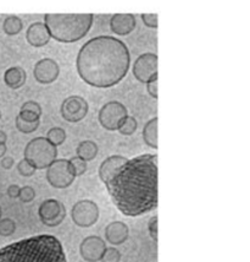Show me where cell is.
Returning <instances> with one entry per match:
<instances>
[{"instance_id": "obj_1", "label": "cell", "mask_w": 250, "mask_h": 262, "mask_svg": "<svg viewBox=\"0 0 250 262\" xmlns=\"http://www.w3.org/2000/svg\"><path fill=\"white\" fill-rule=\"evenodd\" d=\"M105 185L112 204L124 216L149 213L158 206V155L127 160Z\"/></svg>"}, {"instance_id": "obj_2", "label": "cell", "mask_w": 250, "mask_h": 262, "mask_svg": "<svg viewBox=\"0 0 250 262\" xmlns=\"http://www.w3.org/2000/svg\"><path fill=\"white\" fill-rule=\"evenodd\" d=\"M131 65L128 47L112 36H98L84 43L76 59L77 73L84 82L96 89L116 86Z\"/></svg>"}, {"instance_id": "obj_3", "label": "cell", "mask_w": 250, "mask_h": 262, "mask_svg": "<svg viewBox=\"0 0 250 262\" xmlns=\"http://www.w3.org/2000/svg\"><path fill=\"white\" fill-rule=\"evenodd\" d=\"M0 262H67V257L56 236L39 234L0 249Z\"/></svg>"}, {"instance_id": "obj_4", "label": "cell", "mask_w": 250, "mask_h": 262, "mask_svg": "<svg viewBox=\"0 0 250 262\" xmlns=\"http://www.w3.org/2000/svg\"><path fill=\"white\" fill-rule=\"evenodd\" d=\"M93 14L44 15V25L50 37L61 43H74L84 38L92 29Z\"/></svg>"}, {"instance_id": "obj_5", "label": "cell", "mask_w": 250, "mask_h": 262, "mask_svg": "<svg viewBox=\"0 0 250 262\" xmlns=\"http://www.w3.org/2000/svg\"><path fill=\"white\" fill-rule=\"evenodd\" d=\"M24 160L34 169H45L55 160H58V147L49 142L45 137H34L24 147Z\"/></svg>"}, {"instance_id": "obj_6", "label": "cell", "mask_w": 250, "mask_h": 262, "mask_svg": "<svg viewBox=\"0 0 250 262\" xmlns=\"http://www.w3.org/2000/svg\"><path fill=\"white\" fill-rule=\"evenodd\" d=\"M46 182L55 189H66L72 185L76 174L70 160H55L46 168Z\"/></svg>"}, {"instance_id": "obj_7", "label": "cell", "mask_w": 250, "mask_h": 262, "mask_svg": "<svg viewBox=\"0 0 250 262\" xmlns=\"http://www.w3.org/2000/svg\"><path fill=\"white\" fill-rule=\"evenodd\" d=\"M71 218L81 228H89L99 220V207L92 200H81L72 206Z\"/></svg>"}, {"instance_id": "obj_8", "label": "cell", "mask_w": 250, "mask_h": 262, "mask_svg": "<svg viewBox=\"0 0 250 262\" xmlns=\"http://www.w3.org/2000/svg\"><path fill=\"white\" fill-rule=\"evenodd\" d=\"M127 108L124 107L121 102L117 101H111L105 103L99 111L98 119L100 125L104 127L105 130L109 131H115L117 130L118 124L123 119L124 117H127Z\"/></svg>"}, {"instance_id": "obj_9", "label": "cell", "mask_w": 250, "mask_h": 262, "mask_svg": "<svg viewBox=\"0 0 250 262\" xmlns=\"http://www.w3.org/2000/svg\"><path fill=\"white\" fill-rule=\"evenodd\" d=\"M38 216L46 227H58L66 218V207L59 200L48 199L40 204Z\"/></svg>"}, {"instance_id": "obj_10", "label": "cell", "mask_w": 250, "mask_h": 262, "mask_svg": "<svg viewBox=\"0 0 250 262\" xmlns=\"http://www.w3.org/2000/svg\"><path fill=\"white\" fill-rule=\"evenodd\" d=\"M88 103L81 96H70L62 102L60 112L62 119L68 123H78L88 114Z\"/></svg>"}, {"instance_id": "obj_11", "label": "cell", "mask_w": 250, "mask_h": 262, "mask_svg": "<svg viewBox=\"0 0 250 262\" xmlns=\"http://www.w3.org/2000/svg\"><path fill=\"white\" fill-rule=\"evenodd\" d=\"M133 76L139 82L146 83L150 79L158 76V55L154 53H144L133 63Z\"/></svg>"}, {"instance_id": "obj_12", "label": "cell", "mask_w": 250, "mask_h": 262, "mask_svg": "<svg viewBox=\"0 0 250 262\" xmlns=\"http://www.w3.org/2000/svg\"><path fill=\"white\" fill-rule=\"evenodd\" d=\"M60 75V68L54 59L44 58L37 61L33 68V76L38 83L50 85L58 80Z\"/></svg>"}, {"instance_id": "obj_13", "label": "cell", "mask_w": 250, "mask_h": 262, "mask_svg": "<svg viewBox=\"0 0 250 262\" xmlns=\"http://www.w3.org/2000/svg\"><path fill=\"white\" fill-rule=\"evenodd\" d=\"M106 250L105 242L98 235L86 236L80 245V254L84 261L98 262Z\"/></svg>"}, {"instance_id": "obj_14", "label": "cell", "mask_w": 250, "mask_h": 262, "mask_svg": "<svg viewBox=\"0 0 250 262\" xmlns=\"http://www.w3.org/2000/svg\"><path fill=\"white\" fill-rule=\"evenodd\" d=\"M26 39L28 45L32 47H36V48H40V47H44L48 45L52 39L50 37V33L44 23H33L30 25L26 32Z\"/></svg>"}, {"instance_id": "obj_15", "label": "cell", "mask_w": 250, "mask_h": 262, "mask_svg": "<svg viewBox=\"0 0 250 262\" xmlns=\"http://www.w3.org/2000/svg\"><path fill=\"white\" fill-rule=\"evenodd\" d=\"M136 17L132 14H116L110 18V29L118 36H127L136 29Z\"/></svg>"}, {"instance_id": "obj_16", "label": "cell", "mask_w": 250, "mask_h": 262, "mask_svg": "<svg viewBox=\"0 0 250 262\" xmlns=\"http://www.w3.org/2000/svg\"><path fill=\"white\" fill-rule=\"evenodd\" d=\"M130 236V228L126 223L115 221L109 223L105 228V239L111 245H121Z\"/></svg>"}, {"instance_id": "obj_17", "label": "cell", "mask_w": 250, "mask_h": 262, "mask_svg": "<svg viewBox=\"0 0 250 262\" xmlns=\"http://www.w3.org/2000/svg\"><path fill=\"white\" fill-rule=\"evenodd\" d=\"M127 162V158L120 155H114L110 157L105 158L102 162L99 167V178L103 183H106L108 180H110L112 177L115 176V173L120 169L122 165Z\"/></svg>"}, {"instance_id": "obj_18", "label": "cell", "mask_w": 250, "mask_h": 262, "mask_svg": "<svg viewBox=\"0 0 250 262\" xmlns=\"http://www.w3.org/2000/svg\"><path fill=\"white\" fill-rule=\"evenodd\" d=\"M27 80V74L22 68L12 67L9 68L4 74L5 85L11 90L21 89Z\"/></svg>"}, {"instance_id": "obj_19", "label": "cell", "mask_w": 250, "mask_h": 262, "mask_svg": "<svg viewBox=\"0 0 250 262\" xmlns=\"http://www.w3.org/2000/svg\"><path fill=\"white\" fill-rule=\"evenodd\" d=\"M158 117L150 119L145 124L144 129H143V141L146 143V146L156 149L158 148Z\"/></svg>"}, {"instance_id": "obj_20", "label": "cell", "mask_w": 250, "mask_h": 262, "mask_svg": "<svg viewBox=\"0 0 250 262\" xmlns=\"http://www.w3.org/2000/svg\"><path fill=\"white\" fill-rule=\"evenodd\" d=\"M98 145L92 140H86V141H82L78 143L76 152H77V157H80L81 160H83L84 162H89L93 161L98 155Z\"/></svg>"}, {"instance_id": "obj_21", "label": "cell", "mask_w": 250, "mask_h": 262, "mask_svg": "<svg viewBox=\"0 0 250 262\" xmlns=\"http://www.w3.org/2000/svg\"><path fill=\"white\" fill-rule=\"evenodd\" d=\"M23 29V23L18 16L15 15H10L4 20L3 24V30L8 36H16L22 31Z\"/></svg>"}, {"instance_id": "obj_22", "label": "cell", "mask_w": 250, "mask_h": 262, "mask_svg": "<svg viewBox=\"0 0 250 262\" xmlns=\"http://www.w3.org/2000/svg\"><path fill=\"white\" fill-rule=\"evenodd\" d=\"M137 127H138V123H137L136 118L132 117V115H127V117H124L123 119L120 121L117 130L120 131V134H122V135L130 136L136 133Z\"/></svg>"}, {"instance_id": "obj_23", "label": "cell", "mask_w": 250, "mask_h": 262, "mask_svg": "<svg viewBox=\"0 0 250 262\" xmlns=\"http://www.w3.org/2000/svg\"><path fill=\"white\" fill-rule=\"evenodd\" d=\"M66 131H65L62 127H52L48 133H46V137L45 139L48 140L49 142H52L53 145L56 146H60L62 143L65 142V140H66Z\"/></svg>"}, {"instance_id": "obj_24", "label": "cell", "mask_w": 250, "mask_h": 262, "mask_svg": "<svg viewBox=\"0 0 250 262\" xmlns=\"http://www.w3.org/2000/svg\"><path fill=\"white\" fill-rule=\"evenodd\" d=\"M15 124H16V127L18 131L23 134H32L38 129L40 125V121H33V123H30V121H23L18 118V115L16 117V120H15Z\"/></svg>"}, {"instance_id": "obj_25", "label": "cell", "mask_w": 250, "mask_h": 262, "mask_svg": "<svg viewBox=\"0 0 250 262\" xmlns=\"http://www.w3.org/2000/svg\"><path fill=\"white\" fill-rule=\"evenodd\" d=\"M16 230V223L11 218H2L0 220V235L11 236Z\"/></svg>"}, {"instance_id": "obj_26", "label": "cell", "mask_w": 250, "mask_h": 262, "mask_svg": "<svg viewBox=\"0 0 250 262\" xmlns=\"http://www.w3.org/2000/svg\"><path fill=\"white\" fill-rule=\"evenodd\" d=\"M121 260V252L117 250L116 248H106V250L104 252L102 257V262H120Z\"/></svg>"}, {"instance_id": "obj_27", "label": "cell", "mask_w": 250, "mask_h": 262, "mask_svg": "<svg viewBox=\"0 0 250 262\" xmlns=\"http://www.w3.org/2000/svg\"><path fill=\"white\" fill-rule=\"evenodd\" d=\"M70 162L71 164H72V168L74 170V174H76V177L83 176V174L87 171V162L81 160V158L77 157V156H74V157L71 158Z\"/></svg>"}, {"instance_id": "obj_28", "label": "cell", "mask_w": 250, "mask_h": 262, "mask_svg": "<svg viewBox=\"0 0 250 262\" xmlns=\"http://www.w3.org/2000/svg\"><path fill=\"white\" fill-rule=\"evenodd\" d=\"M34 198H36V190H34L32 186L26 185V186H23V188L20 189V195H18V199H20L22 202H24V204L32 202Z\"/></svg>"}, {"instance_id": "obj_29", "label": "cell", "mask_w": 250, "mask_h": 262, "mask_svg": "<svg viewBox=\"0 0 250 262\" xmlns=\"http://www.w3.org/2000/svg\"><path fill=\"white\" fill-rule=\"evenodd\" d=\"M17 171L22 177H32L36 173V169L23 158L17 163Z\"/></svg>"}, {"instance_id": "obj_30", "label": "cell", "mask_w": 250, "mask_h": 262, "mask_svg": "<svg viewBox=\"0 0 250 262\" xmlns=\"http://www.w3.org/2000/svg\"><path fill=\"white\" fill-rule=\"evenodd\" d=\"M21 111L32 112V113L38 115L39 118H40V115H42V113H43L42 107H40L39 103H37L36 101H27V102H24L23 104H22V107H21Z\"/></svg>"}, {"instance_id": "obj_31", "label": "cell", "mask_w": 250, "mask_h": 262, "mask_svg": "<svg viewBox=\"0 0 250 262\" xmlns=\"http://www.w3.org/2000/svg\"><path fill=\"white\" fill-rule=\"evenodd\" d=\"M142 20L149 29H158V15L156 14H143Z\"/></svg>"}, {"instance_id": "obj_32", "label": "cell", "mask_w": 250, "mask_h": 262, "mask_svg": "<svg viewBox=\"0 0 250 262\" xmlns=\"http://www.w3.org/2000/svg\"><path fill=\"white\" fill-rule=\"evenodd\" d=\"M148 230L152 239L154 240L155 243H158V216L150 218L148 223Z\"/></svg>"}, {"instance_id": "obj_33", "label": "cell", "mask_w": 250, "mask_h": 262, "mask_svg": "<svg viewBox=\"0 0 250 262\" xmlns=\"http://www.w3.org/2000/svg\"><path fill=\"white\" fill-rule=\"evenodd\" d=\"M146 91L153 98H158V76L153 77L146 82Z\"/></svg>"}, {"instance_id": "obj_34", "label": "cell", "mask_w": 250, "mask_h": 262, "mask_svg": "<svg viewBox=\"0 0 250 262\" xmlns=\"http://www.w3.org/2000/svg\"><path fill=\"white\" fill-rule=\"evenodd\" d=\"M18 118L23 121H30V123H33V121H40L38 115L28 111H21L20 114H18Z\"/></svg>"}, {"instance_id": "obj_35", "label": "cell", "mask_w": 250, "mask_h": 262, "mask_svg": "<svg viewBox=\"0 0 250 262\" xmlns=\"http://www.w3.org/2000/svg\"><path fill=\"white\" fill-rule=\"evenodd\" d=\"M20 186L17 185V184H12L6 190V194H8L9 198L11 199H18V195H20Z\"/></svg>"}, {"instance_id": "obj_36", "label": "cell", "mask_w": 250, "mask_h": 262, "mask_svg": "<svg viewBox=\"0 0 250 262\" xmlns=\"http://www.w3.org/2000/svg\"><path fill=\"white\" fill-rule=\"evenodd\" d=\"M0 164H2V167L4 168V169L9 170V169H11L12 167H14L15 161H14V158L10 157V156H6V157L2 158V162H0Z\"/></svg>"}, {"instance_id": "obj_37", "label": "cell", "mask_w": 250, "mask_h": 262, "mask_svg": "<svg viewBox=\"0 0 250 262\" xmlns=\"http://www.w3.org/2000/svg\"><path fill=\"white\" fill-rule=\"evenodd\" d=\"M6 140H8V135L3 130H0V143L3 145H6Z\"/></svg>"}, {"instance_id": "obj_38", "label": "cell", "mask_w": 250, "mask_h": 262, "mask_svg": "<svg viewBox=\"0 0 250 262\" xmlns=\"http://www.w3.org/2000/svg\"><path fill=\"white\" fill-rule=\"evenodd\" d=\"M6 151H8V147H6V145H3V143H0V158L4 157Z\"/></svg>"}, {"instance_id": "obj_39", "label": "cell", "mask_w": 250, "mask_h": 262, "mask_svg": "<svg viewBox=\"0 0 250 262\" xmlns=\"http://www.w3.org/2000/svg\"><path fill=\"white\" fill-rule=\"evenodd\" d=\"M2 213H3V212H2V207H0V220H2Z\"/></svg>"}, {"instance_id": "obj_40", "label": "cell", "mask_w": 250, "mask_h": 262, "mask_svg": "<svg viewBox=\"0 0 250 262\" xmlns=\"http://www.w3.org/2000/svg\"><path fill=\"white\" fill-rule=\"evenodd\" d=\"M0 119H2V112H0Z\"/></svg>"}]
</instances>
